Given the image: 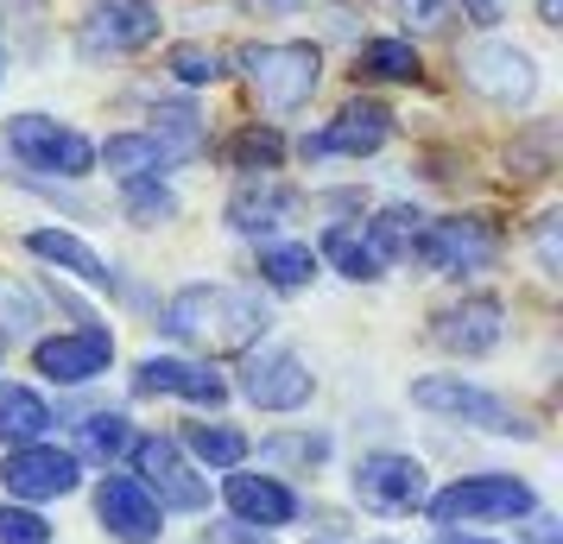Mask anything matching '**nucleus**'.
<instances>
[{
    "label": "nucleus",
    "mask_w": 563,
    "mask_h": 544,
    "mask_svg": "<svg viewBox=\"0 0 563 544\" xmlns=\"http://www.w3.org/2000/svg\"><path fill=\"white\" fill-rule=\"evenodd\" d=\"M266 304L260 291L241 286H184L172 304H165V336L197 342L209 355H229V348H247V342L266 336Z\"/></svg>",
    "instance_id": "1"
},
{
    "label": "nucleus",
    "mask_w": 563,
    "mask_h": 544,
    "mask_svg": "<svg viewBox=\"0 0 563 544\" xmlns=\"http://www.w3.org/2000/svg\"><path fill=\"white\" fill-rule=\"evenodd\" d=\"M247 82L273 114H291V108H305L317 96L323 57H317V45H254L247 52Z\"/></svg>",
    "instance_id": "2"
},
{
    "label": "nucleus",
    "mask_w": 563,
    "mask_h": 544,
    "mask_svg": "<svg viewBox=\"0 0 563 544\" xmlns=\"http://www.w3.org/2000/svg\"><path fill=\"white\" fill-rule=\"evenodd\" d=\"M437 525H482V519H519L532 513V488L512 475H468L456 488H443L424 500Z\"/></svg>",
    "instance_id": "3"
},
{
    "label": "nucleus",
    "mask_w": 563,
    "mask_h": 544,
    "mask_svg": "<svg viewBox=\"0 0 563 544\" xmlns=\"http://www.w3.org/2000/svg\"><path fill=\"white\" fill-rule=\"evenodd\" d=\"M7 146H13L20 165L57 171V178H89V165H96V146H89L77 127H57L52 114H20V121H7Z\"/></svg>",
    "instance_id": "4"
},
{
    "label": "nucleus",
    "mask_w": 563,
    "mask_h": 544,
    "mask_svg": "<svg viewBox=\"0 0 563 544\" xmlns=\"http://www.w3.org/2000/svg\"><path fill=\"white\" fill-rule=\"evenodd\" d=\"M411 406L443 412V418H456V424H475V431H494V437H526V418L512 412L507 399L468 387V380H456V374H431V380H418V387H411Z\"/></svg>",
    "instance_id": "5"
},
{
    "label": "nucleus",
    "mask_w": 563,
    "mask_h": 544,
    "mask_svg": "<svg viewBox=\"0 0 563 544\" xmlns=\"http://www.w3.org/2000/svg\"><path fill=\"white\" fill-rule=\"evenodd\" d=\"M355 500L374 507V513H418L431 500V481H424V463L418 456H399V449H380V456H361L355 468Z\"/></svg>",
    "instance_id": "6"
},
{
    "label": "nucleus",
    "mask_w": 563,
    "mask_h": 544,
    "mask_svg": "<svg viewBox=\"0 0 563 544\" xmlns=\"http://www.w3.org/2000/svg\"><path fill=\"white\" fill-rule=\"evenodd\" d=\"M133 481L153 493L158 507H178V513H203L209 507V481L203 475H190V463H184V449L172 437H140L133 443Z\"/></svg>",
    "instance_id": "7"
},
{
    "label": "nucleus",
    "mask_w": 563,
    "mask_h": 544,
    "mask_svg": "<svg viewBox=\"0 0 563 544\" xmlns=\"http://www.w3.org/2000/svg\"><path fill=\"white\" fill-rule=\"evenodd\" d=\"M500 254V234L487 229L482 215H450V222H424L411 259H424L437 273H468V266H487Z\"/></svg>",
    "instance_id": "8"
},
{
    "label": "nucleus",
    "mask_w": 563,
    "mask_h": 544,
    "mask_svg": "<svg viewBox=\"0 0 563 544\" xmlns=\"http://www.w3.org/2000/svg\"><path fill=\"white\" fill-rule=\"evenodd\" d=\"M462 77H468V89H482L487 102H500V108H519L538 96V70L519 45H475L462 57Z\"/></svg>",
    "instance_id": "9"
},
{
    "label": "nucleus",
    "mask_w": 563,
    "mask_h": 544,
    "mask_svg": "<svg viewBox=\"0 0 563 544\" xmlns=\"http://www.w3.org/2000/svg\"><path fill=\"white\" fill-rule=\"evenodd\" d=\"M153 38H158V13L140 7V0H108V7H96L77 26V45L89 57H121V52L153 45Z\"/></svg>",
    "instance_id": "10"
},
{
    "label": "nucleus",
    "mask_w": 563,
    "mask_h": 544,
    "mask_svg": "<svg viewBox=\"0 0 563 544\" xmlns=\"http://www.w3.org/2000/svg\"><path fill=\"white\" fill-rule=\"evenodd\" d=\"M82 463L70 449H52V443H26V449H13L7 468H0V481L7 493H20V500H57V493L77 488Z\"/></svg>",
    "instance_id": "11"
},
{
    "label": "nucleus",
    "mask_w": 563,
    "mask_h": 544,
    "mask_svg": "<svg viewBox=\"0 0 563 544\" xmlns=\"http://www.w3.org/2000/svg\"><path fill=\"white\" fill-rule=\"evenodd\" d=\"M386 140H393V114H386L380 102H349L330 127L305 140V158H335V153L367 158V153H380Z\"/></svg>",
    "instance_id": "12"
},
{
    "label": "nucleus",
    "mask_w": 563,
    "mask_h": 544,
    "mask_svg": "<svg viewBox=\"0 0 563 544\" xmlns=\"http://www.w3.org/2000/svg\"><path fill=\"white\" fill-rule=\"evenodd\" d=\"M241 392L254 399L260 412H298L310 399V367L291 348H260L247 362V374H241Z\"/></svg>",
    "instance_id": "13"
},
{
    "label": "nucleus",
    "mask_w": 563,
    "mask_h": 544,
    "mask_svg": "<svg viewBox=\"0 0 563 544\" xmlns=\"http://www.w3.org/2000/svg\"><path fill=\"white\" fill-rule=\"evenodd\" d=\"M108 362H114L108 330H77V336H52V342L32 348V367H38L45 380H57V387H82V380L108 374Z\"/></svg>",
    "instance_id": "14"
},
{
    "label": "nucleus",
    "mask_w": 563,
    "mask_h": 544,
    "mask_svg": "<svg viewBox=\"0 0 563 544\" xmlns=\"http://www.w3.org/2000/svg\"><path fill=\"white\" fill-rule=\"evenodd\" d=\"M500 330H507L500 298H462L431 323V342L450 355H487V348H500Z\"/></svg>",
    "instance_id": "15"
},
{
    "label": "nucleus",
    "mask_w": 563,
    "mask_h": 544,
    "mask_svg": "<svg viewBox=\"0 0 563 544\" xmlns=\"http://www.w3.org/2000/svg\"><path fill=\"white\" fill-rule=\"evenodd\" d=\"M96 513L121 544H158V500L133 475H108L96 488Z\"/></svg>",
    "instance_id": "16"
},
{
    "label": "nucleus",
    "mask_w": 563,
    "mask_h": 544,
    "mask_svg": "<svg viewBox=\"0 0 563 544\" xmlns=\"http://www.w3.org/2000/svg\"><path fill=\"white\" fill-rule=\"evenodd\" d=\"M133 387L140 392H178V399H197V406H222L229 387L197 362H172V355H146L140 374H133Z\"/></svg>",
    "instance_id": "17"
},
{
    "label": "nucleus",
    "mask_w": 563,
    "mask_h": 544,
    "mask_svg": "<svg viewBox=\"0 0 563 544\" xmlns=\"http://www.w3.org/2000/svg\"><path fill=\"white\" fill-rule=\"evenodd\" d=\"M229 507L247 519V525H291V519H298L291 488L273 481V475H229Z\"/></svg>",
    "instance_id": "18"
},
{
    "label": "nucleus",
    "mask_w": 563,
    "mask_h": 544,
    "mask_svg": "<svg viewBox=\"0 0 563 544\" xmlns=\"http://www.w3.org/2000/svg\"><path fill=\"white\" fill-rule=\"evenodd\" d=\"M291 203H298V197H291L285 184H273V171H260V178H247V184L229 197V222H234L241 234L279 229L285 215H291Z\"/></svg>",
    "instance_id": "19"
},
{
    "label": "nucleus",
    "mask_w": 563,
    "mask_h": 544,
    "mask_svg": "<svg viewBox=\"0 0 563 544\" xmlns=\"http://www.w3.org/2000/svg\"><path fill=\"white\" fill-rule=\"evenodd\" d=\"M45 431H52V406H45L32 387L0 380V443L26 449V443H45Z\"/></svg>",
    "instance_id": "20"
},
{
    "label": "nucleus",
    "mask_w": 563,
    "mask_h": 544,
    "mask_svg": "<svg viewBox=\"0 0 563 544\" xmlns=\"http://www.w3.org/2000/svg\"><path fill=\"white\" fill-rule=\"evenodd\" d=\"M26 247L38 259H52V266H64V273H77V279H89V286H108L114 273H108V259L89 247V241H77V234H64V229H38L26 234Z\"/></svg>",
    "instance_id": "21"
},
{
    "label": "nucleus",
    "mask_w": 563,
    "mask_h": 544,
    "mask_svg": "<svg viewBox=\"0 0 563 544\" xmlns=\"http://www.w3.org/2000/svg\"><path fill=\"white\" fill-rule=\"evenodd\" d=\"M323 259H330L342 279H361V286H374V279L386 273V259L374 254V241L355 234V229H330L323 234Z\"/></svg>",
    "instance_id": "22"
},
{
    "label": "nucleus",
    "mask_w": 563,
    "mask_h": 544,
    "mask_svg": "<svg viewBox=\"0 0 563 544\" xmlns=\"http://www.w3.org/2000/svg\"><path fill=\"white\" fill-rule=\"evenodd\" d=\"M418 234H424V215L418 209H380V222H374V254L380 259H411V247H418Z\"/></svg>",
    "instance_id": "23"
},
{
    "label": "nucleus",
    "mask_w": 563,
    "mask_h": 544,
    "mask_svg": "<svg viewBox=\"0 0 563 544\" xmlns=\"http://www.w3.org/2000/svg\"><path fill=\"white\" fill-rule=\"evenodd\" d=\"M310 273H317V254H310V247H266V254H260V279L279 286V291L310 286Z\"/></svg>",
    "instance_id": "24"
},
{
    "label": "nucleus",
    "mask_w": 563,
    "mask_h": 544,
    "mask_svg": "<svg viewBox=\"0 0 563 544\" xmlns=\"http://www.w3.org/2000/svg\"><path fill=\"white\" fill-rule=\"evenodd\" d=\"M190 449H197L209 468H241L247 463V437L229 431V424H190Z\"/></svg>",
    "instance_id": "25"
},
{
    "label": "nucleus",
    "mask_w": 563,
    "mask_h": 544,
    "mask_svg": "<svg viewBox=\"0 0 563 544\" xmlns=\"http://www.w3.org/2000/svg\"><path fill=\"white\" fill-rule=\"evenodd\" d=\"M361 70L380 82H411L418 77V52H411L406 38H374L367 52H361Z\"/></svg>",
    "instance_id": "26"
},
{
    "label": "nucleus",
    "mask_w": 563,
    "mask_h": 544,
    "mask_svg": "<svg viewBox=\"0 0 563 544\" xmlns=\"http://www.w3.org/2000/svg\"><path fill=\"white\" fill-rule=\"evenodd\" d=\"M77 449L89 456V463H114V456L128 449V418H121V412H96L89 424H82ZM82 456H77V463H82Z\"/></svg>",
    "instance_id": "27"
},
{
    "label": "nucleus",
    "mask_w": 563,
    "mask_h": 544,
    "mask_svg": "<svg viewBox=\"0 0 563 544\" xmlns=\"http://www.w3.org/2000/svg\"><path fill=\"white\" fill-rule=\"evenodd\" d=\"M229 158L254 178V171H279V158H285V140L273 127H247V133H234V146H229Z\"/></svg>",
    "instance_id": "28"
},
{
    "label": "nucleus",
    "mask_w": 563,
    "mask_h": 544,
    "mask_svg": "<svg viewBox=\"0 0 563 544\" xmlns=\"http://www.w3.org/2000/svg\"><path fill=\"white\" fill-rule=\"evenodd\" d=\"M128 215L140 222V229H153V222H165V215H178V197H172L158 178H128Z\"/></svg>",
    "instance_id": "29"
},
{
    "label": "nucleus",
    "mask_w": 563,
    "mask_h": 544,
    "mask_svg": "<svg viewBox=\"0 0 563 544\" xmlns=\"http://www.w3.org/2000/svg\"><path fill=\"white\" fill-rule=\"evenodd\" d=\"M222 70H229V57L216 52V45H178L172 52V77L178 82H216Z\"/></svg>",
    "instance_id": "30"
},
{
    "label": "nucleus",
    "mask_w": 563,
    "mask_h": 544,
    "mask_svg": "<svg viewBox=\"0 0 563 544\" xmlns=\"http://www.w3.org/2000/svg\"><path fill=\"white\" fill-rule=\"evenodd\" d=\"M0 544H52V525L32 507H0Z\"/></svg>",
    "instance_id": "31"
},
{
    "label": "nucleus",
    "mask_w": 563,
    "mask_h": 544,
    "mask_svg": "<svg viewBox=\"0 0 563 544\" xmlns=\"http://www.w3.org/2000/svg\"><path fill=\"white\" fill-rule=\"evenodd\" d=\"M330 443L323 437H279V443H266V456H298V463H317Z\"/></svg>",
    "instance_id": "32"
},
{
    "label": "nucleus",
    "mask_w": 563,
    "mask_h": 544,
    "mask_svg": "<svg viewBox=\"0 0 563 544\" xmlns=\"http://www.w3.org/2000/svg\"><path fill=\"white\" fill-rule=\"evenodd\" d=\"M406 13L418 20V26H431V32L450 26V0H406Z\"/></svg>",
    "instance_id": "33"
},
{
    "label": "nucleus",
    "mask_w": 563,
    "mask_h": 544,
    "mask_svg": "<svg viewBox=\"0 0 563 544\" xmlns=\"http://www.w3.org/2000/svg\"><path fill=\"white\" fill-rule=\"evenodd\" d=\"M0 70H7V45H0Z\"/></svg>",
    "instance_id": "34"
}]
</instances>
